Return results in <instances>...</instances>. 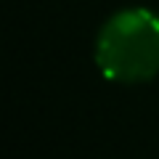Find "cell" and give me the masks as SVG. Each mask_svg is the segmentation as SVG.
Masks as SVG:
<instances>
[{
	"instance_id": "6da1fadb",
	"label": "cell",
	"mask_w": 159,
	"mask_h": 159,
	"mask_svg": "<svg viewBox=\"0 0 159 159\" xmlns=\"http://www.w3.org/2000/svg\"><path fill=\"white\" fill-rule=\"evenodd\" d=\"M96 61L114 82H143L159 72V16L146 8L119 11L103 24Z\"/></svg>"
}]
</instances>
